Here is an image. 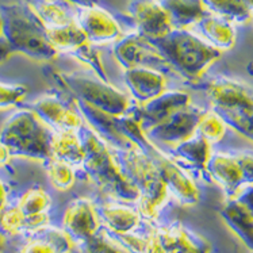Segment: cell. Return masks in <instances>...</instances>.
Returning <instances> with one entry per match:
<instances>
[{
  "label": "cell",
  "mask_w": 253,
  "mask_h": 253,
  "mask_svg": "<svg viewBox=\"0 0 253 253\" xmlns=\"http://www.w3.org/2000/svg\"><path fill=\"white\" fill-rule=\"evenodd\" d=\"M84 148V172L96 186L118 202H138L140 191L125 173L115 150L87 124L79 130Z\"/></svg>",
  "instance_id": "6da1fadb"
},
{
  "label": "cell",
  "mask_w": 253,
  "mask_h": 253,
  "mask_svg": "<svg viewBox=\"0 0 253 253\" xmlns=\"http://www.w3.org/2000/svg\"><path fill=\"white\" fill-rule=\"evenodd\" d=\"M45 73L62 96L72 102L82 100L92 104L114 117H122L134 104L126 93L91 71H60L54 67H47Z\"/></svg>",
  "instance_id": "7a4b0ae2"
},
{
  "label": "cell",
  "mask_w": 253,
  "mask_h": 253,
  "mask_svg": "<svg viewBox=\"0 0 253 253\" xmlns=\"http://www.w3.org/2000/svg\"><path fill=\"white\" fill-rule=\"evenodd\" d=\"M3 18V38L11 50L34 61H53L58 50L47 36V29L26 1H14L0 5Z\"/></svg>",
  "instance_id": "3957f363"
},
{
  "label": "cell",
  "mask_w": 253,
  "mask_h": 253,
  "mask_svg": "<svg viewBox=\"0 0 253 253\" xmlns=\"http://www.w3.org/2000/svg\"><path fill=\"white\" fill-rule=\"evenodd\" d=\"M152 42L164 56L173 76L190 83H199L222 54L190 29H172L166 37Z\"/></svg>",
  "instance_id": "277c9868"
},
{
  "label": "cell",
  "mask_w": 253,
  "mask_h": 253,
  "mask_svg": "<svg viewBox=\"0 0 253 253\" xmlns=\"http://www.w3.org/2000/svg\"><path fill=\"white\" fill-rule=\"evenodd\" d=\"M52 127L31 109L16 110L0 129V142L12 157L45 161L52 157Z\"/></svg>",
  "instance_id": "5b68a950"
},
{
  "label": "cell",
  "mask_w": 253,
  "mask_h": 253,
  "mask_svg": "<svg viewBox=\"0 0 253 253\" xmlns=\"http://www.w3.org/2000/svg\"><path fill=\"white\" fill-rule=\"evenodd\" d=\"M115 153L125 173L140 191L138 211L146 218H155L169 197L159 168L138 145Z\"/></svg>",
  "instance_id": "8992f818"
},
{
  "label": "cell",
  "mask_w": 253,
  "mask_h": 253,
  "mask_svg": "<svg viewBox=\"0 0 253 253\" xmlns=\"http://www.w3.org/2000/svg\"><path fill=\"white\" fill-rule=\"evenodd\" d=\"M137 145L153 160L159 168L161 177L166 181L169 194L180 202L181 205L192 206L199 202L201 192L192 175L172 157V155L160 149L148 134L142 135Z\"/></svg>",
  "instance_id": "52a82bcc"
},
{
  "label": "cell",
  "mask_w": 253,
  "mask_h": 253,
  "mask_svg": "<svg viewBox=\"0 0 253 253\" xmlns=\"http://www.w3.org/2000/svg\"><path fill=\"white\" fill-rule=\"evenodd\" d=\"M113 53L125 71L131 68H152L173 76L168 62L155 43L137 31L124 34L119 38L114 45Z\"/></svg>",
  "instance_id": "ba28073f"
},
{
  "label": "cell",
  "mask_w": 253,
  "mask_h": 253,
  "mask_svg": "<svg viewBox=\"0 0 253 253\" xmlns=\"http://www.w3.org/2000/svg\"><path fill=\"white\" fill-rule=\"evenodd\" d=\"M205 110L194 104L176 111L170 117L161 121L146 130V134L153 142L164 145L173 149L181 142L190 140L197 134L198 124Z\"/></svg>",
  "instance_id": "9c48e42d"
},
{
  "label": "cell",
  "mask_w": 253,
  "mask_h": 253,
  "mask_svg": "<svg viewBox=\"0 0 253 253\" xmlns=\"http://www.w3.org/2000/svg\"><path fill=\"white\" fill-rule=\"evenodd\" d=\"M40 118L49 125L52 130H80L83 127V115L72 100L57 93H47L34 100L30 106Z\"/></svg>",
  "instance_id": "30bf717a"
},
{
  "label": "cell",
  "mask_w": 253,
  "mask_h": 253,
  "mask_svg": "<svg viewBox=\"0 0 253 253\" xmlns=\"http://www.w3.org/2000/svg\"><path fill=\"white\" fill-rule=\"evenodd\" d=\"M126 11L137 33L149 41L160 40L172 31V23L159 0H129Z\"/></svg>",
  "instance_id": "8fae6325"
},
{
  "label": "cell",
  "mask_w": 253,
  "mask_h": 253,
  "mask_svg": "<svg viewBox=\"0 0 253 253\" xmlns=\"http://www.w3.org/2000/svg\"><path fill=\"white\" fill-rule=\"evenodd\" d=\"M73 103L76 104L80 114L83 115L84 122L115 152L137 146L134 141L124 131L119 122V117L110 115L104 113L103 110L82 100H75Z\"/></svg>",
  "instance_id": "7c38bea8"
},
{
  "label": "cell",
  "mask_w": 253,
  "mask_h": 253,
  "mask_svg": "<svg viewBox=\"0 0 253 253\" xmlns=\"http://www.w3.org/2000/svg\"><path fill=\"white\" fill-rule=\"evenodd\" d=\"M76 22L93 45L117 42L125 34L115 16L98 4L76 7Z\"/></svg>",
  "instance_id": "4fadbf2b"
},
{
  "label": "cell",
  "mask_w": 253,
  "mask_h": 253,
  "mask_svg": "<svg viewBox=\"0 0 253 253\" xmlns=\"http://www.w3.org/2000/svg\"><path fill=\"white\" fill-rule=\"evenodd\" d=\"M203 89L212 110H244L253 107V88L232 79H210L205 83Z\"/></svg>",
  "instance_id": "5bb4252c"
},
{
  "label": "cell",
  "mask_w": 253,
  "mask_h": 253,
  "mask_svg": "<svg viewBox=\"0 0 253 253\" xmlns=\"http://www.w3.org/2000/svg\"><path fill=\"white\" fill-rule=\"evenodd\" d=\"M125 84L135 104H146L168 89L169 76L152 68H131L124 75Z\"/></svg>",
  "instance_id": "9a60e30c"
},
{
  "label": "cell",
  "mask_w": 253,
  "mask_h": 253,
  "mask_svg": "<svg viewBox=\"0 0 253 253\" xmlns=\"http://www.w3.org/2000/svg\"><path fill=\"white\" fill-rule=\"evenodd\" d=\"M64 229L69 237L83 243L99 230L98 212L93 203L85 198H79L68 206L64 214Z\"/></svg>",
  "instance_id": "2e32d148"
},
{
  "label": "cell",
  "mask_w": 253,
  "mask_h": 253,
  "mask_svg": "<svg viewBox=\"0 0 253 253\" xmlns=\"http://www.w3.org/2000/svg\"><path fill=\"white\" fill-rule=\"evenodd\" d=\"M188 104H191V96L188 93L179 89H167L166 92H163L146 104H137V109L140 114L141 124L146 131L149 127L164 121L176 111L184 109Z\"/></svg>",
  "instance_id": "e0dca14e"
},
{
  "label": "cell",
  "mask_w": 253,
  "mask_h": 253,
  "mask_svg": "<svg viewBox=\"0 0 253 253\" xmlns=\"http://www.w3.org/2000/svg\"><path fill=\"white\" fill-rule=\"evenodd\" d=\"M207 175L209 179H211L222 187L229 199L237 197L245 187L241 168L236 156L226 155V153L211 155L207 164Z\"/></svg>",
  "instance_id": "ac0fdd59"
},
{
  "label": "cell",
  "mask_w": 253,
  "mask_h": 253,
  "mask_svg": "<svg viewBox=\"0 0 253 253\" xmlns=\"http://www.w3.org/2000/svg\"><path fill=\"white\" fill-rule=\"evenodd\" d=\"M170 155L190 173L192 170V173L209 179L207 164L212 155L211 144L203 137L195 134L190 140L175 146Z\"/></svg>",
  "instance_id": "d6986e66"
},
{
  "label": "cell",
  "mask_w": 253,
  "mask_h": 253,
  "mask_svg": "<svg viewBox=\"0 0 253 253\" xmlns=\"http://www.w3.org/2000/svg\"><path fill=\"white\" fill-rule=\"evenodd\" d=\"M198 36L202 37L207 43L218 49L219 52L230 50L236 45L237 33L232 22L223 19L221 16L207 14L198 22Z\"/></svg>",
  "instance_id": "ffe728a7"
},
{
  "label": "cell",
  "mask_w": 253,
  "mask_h": 253,
  "mask_svg": "<svg viewBox=\"0 0 253 253\" xmlns=\"http://www.w3.org/2000/svg\"><path fill=\"white\" fill-rule=\"evenodd\" d=\"M227 226L253 252V210L240 198H230L221 210Z\"/></svg>",
  "instance_id": "44dd1931"
},
{
  "label": "cell",
  "mask_w": 253,
  "mask_h": 253,
  "mask_svg": "<svg viewBox=\"0 0 253 253\" xmlns=\"http://www.w3.org/2000/svg\"><path fill=\"white\" fill-rule=\"evenodd\" d=\"M166 253H210V245L197 234L176 223L159 230Z\"/></svg>",
  "instance_id": "7402d4cb"
},
{
  "label": "cell",
  "mask_w": 253,
  "mask_h": 253,
  "mask_svg": "<svg viewBox=\"0 0 253 253\" xmlns=\"http://www.w3.org/2000/svg\"><path fill=\"white\" fill-rule=\"evenodd\" d=\"M42 25L49 29L76 21V10L67 0H25Z\"/></svg>",
  "instance_id": "603a6c76"
},
{
  "label": "cell",
  "mask_w": 253,
  "mask_h": 253,
  "mask_svg": "<svg viewBox=\"0 0 253 253\" xmlns=\"http://www.w3.org/2000/svg\"><path fill=\"white\" fill-rule=\"evenodd\" d=\"M30 234L21 253H68L72 248V238L62 230L45 226Z\"/></svg>",
  "instance_id": "cb8c5ba5"
},
{
  "label": "cell",
  "mask_w": 253,
  "mask_h": 253,
  "mask_svg": "<svg viewBox=\"0 0 253 253\" xmlns=\"http://www.w3.org/2000/svg\"><path fill=\"white\" fill-rule=\"evenodd\" d=\"M169 16L173 29H190L207 15L202 0H159Z\"/></svg>",
  "instance_id": "d4e9b609"
},
{
  "label": "cell",
  "mask_w": 253,
  "mask_h": 253,
  "mask_svg": "<svg viewBox=\"0 0 253 253\" xmlns=\"http://www.w3.org/2000/svg\"><path fill=\"white\" fill-rule=\"evenodd\" d=\"M52 155L73 168L82 167L84 148L79 130H54L52 137Z\"/></svg>",
  "instance_id": "484cf974"
},
{
  "label": "cell",
  "mask_w": 253,
  "mask_h": 253,
  "mask_svg": "<svg viewBox=\"0 0 253 253\" xmlns=\"http://www.w3.org/2000/svg\"><path fill=\"white\" fill-rule=\"evenodd\" d=\"M98 214L114 233L133 232L140 223L141 212L126 206L125 202L106 203L100 207Z\"/></svg>",
  "instance_id": "4316f807"
},
{
  "label": "cell",
  "mask_w": 253,
  "mask_h": 253,
  "mask_svg": "<svg viewBox=\"0 0 253 253\" xmlns=\"http://www.w3.org/2000/svg\"><path fill=\"white\" fill-rule=\"evenodd\" d=\"M207 12L221 16L233 25H244L253 19L252 11L244 0H202Z\"/></svg>",
  "instance_id": "83f0119b"
},
{
  "label": "cell",
  "mask_w": 253,
  "mask_h": 253,
  "mask_svg": "<svg viewBox=\"0 0 253 253\" xmlns=\"http://www.w3.org/2000/svg\"><path fill=\"white\" fill-rule=\"evenodd\" d=\"M47 36H49V40L52 42L53 46L58 50V53L62 52L67 54L88 42L84 31L82 30V27L79 26L76 21L64 25V26L49 29Z\"/></svg>",
  "instance_id": "f1b7e54d"
},
{
  "label": "cell",
  "mask_w": 253,
  "mask_h": 253,
  "mask_svg": "<svg viewBox=\"0 0 253 253\" xmlns=\"http://www.w3.org/2000/svg\"><path fill=\"white\" fill-rule=\"evenodd\" d=\"M45 167H46L47 177L56 190L68 191L69 188H72L76 181V173L72 166L52 156L49 160L45 161Z\"/></svg>",
  "instance_id": "f546056e"
},
{
  "label": "cell",
  "mask_w": 253,
  "mask_h": 253,
  "mask_svg": "<svg viewBox=\"0 0 253 253\" xmlns=\"http://www.w3.org/2000/svg\"><path fill=\"white\" fill-rule=\"evenodd\" d=\"M227 125L222 117L215 110H209L202 114L199 124H198L197 134L203 137L210 144H217L226 134Z\"/></svg>",
  "instance_id": "4dcf8cb0"
},
{
  "label": "cell",
  "mask_w": 253,
  "mask_h": 253,
  "mask_svg": "<svg viewBox=\"0 0 253 253\" xmlns=\"http://www.w3.org/2000/svg\"><path fill=\"white\" fill-rule=\"evenodd\" d=\"M50 205H52L50 195L41 187H33L19 198L16 206L19 207V210L23 212L25 217H30V215L47 212Z\"/></svg>",
  "instance_id": "1f68e13d"
},
{
  "label": "cell",
  "mask_w": 253,
  "mask_h": 253,
  "mask_svg": "<svg viewBox=\"0 0 253 253\" xmlns=\"http://www.w3.org/2000/svg\"><path fill=\"white\" fill-rule=\"evenodd\" d=\"M217 113L222 117L227 126L253 142V107L244 110H218Z\"/></svg>",
  "instance_id": "d6a6232c"
},
{
  "label": "cell",
  "mask_w": 253,
  "mask_h": 253,
  "mask_svg": "<svg viewBox=\"0 0 253 253\" xmlns=\"http://www.w3.org/2000/svg\"><path fill=\"white\" fill-rule=\"evenodd\" d=\"M68 56L76 58L79 61L84 64L85 67L93 72L98 78H100L104 82H110L109 78H107V73H106V69L103 67V62H102V57H100V52L95 47L93 43L91 42H87L84 43L78 49H75L71 53H68Z\"/></svg>",
  "instance_id": "836d02e7"
},
{
  "label": "cell",
  "mask_w": 253,
  "mask_h": 253,
  "mask_svg": "<svg viewBox=\"0 0 253 253\" xmlns=\"http://www.w3.org/2000/svg\"><path fill=\"white\" fill-rule=\"evenodd\" d=\"M25 215L16 206H7L0 214V232L16 236L23 233Z\"/></svg>",
  "instance_id": "e575fe53"
},
{
  "label": "cell",
  "mask_w": 253,
  "mask_h": 253,
  "mask_svg": "<svg viewBox=\"0 0 253 253\" xmlns=\"http://www.w3.org/2000/svg\"><path fill=\"white\" fill-rule=\"evenodd\" d=\"M26 85L23 84H7L0 82V110H8L22 103L27 96Z\"/></svg>",
  "instance_id": "d590c367"
},
{
  "label": "cell",
  "mask_w": 253,
  "mask_h": 253,
  "mask_svg": "<svg viewBox=\"0 0 253 253\" xmlns=\"http://www.w3.org/2000/svg\"><path fill=\"white\" fill-rule=\"evenodd\" d=\"M241 173H243V180L245 187L253 186V155L249 153H243V155L236 156Z\"/></svg>",
  "instance_id": "8d00e7d4"
},
{
  "label": "cell",
  "mask_w": 253,
  "mask_h": 253,
  "mask_svg": "<svg viewBox=\"0 0 253 253\" xmlns=\"http://www.w3.org/2000/svg\"><path fill=\"white\" fill-rule=\"evenodd\" d=\"M12 54H14V52L11 50L10 45H8L7 41L1 37V38H0V65L4 64Z\"/></svg>",
  "instance_id": "74e56055"
},
{
  "label": "cell",
  "mask_w": 253,
  "mask_h": 253,
  "mask_svg": "<svg viewBox=\"0 0 253 253\" xmlns=\"http://www.w3.org/2000/svg\"><path fill=\"white\" fill-rule=\"evenodd\" d=\"M237 198H240L241 201L245 202L253 210V186H247L245 188H243L241 192L237 195Z\"/></svg>",
  "instance_id": "f35d334b"
},
{
  "label": "cell",
  "mask_w": 253,
  "mask_h": 253,
  "mask_svg": "<svg viewBox=\"0 0 253 253\" xmlns=\"http://www.w3.org/2000/svg\"><path fill=\"white\" fill-rule=\"evenodd\" d=\"M11 159H14L11 156L10 150L7 149V146L0 142V167H5L11 161Z\"/></svg>",
  "instance_id": "ab89813d"
},
{
  "label": "cell",
  "mask_w": 253,
  "mask_h": 253,
  "mask_svg": "<svg viewBox=\"0 0 253 253\" xmlns=\"http://www.w3.org/2000/svg\"><path fill=\"white\" fill-rule=\"evenodd\" d=\"M7 187L3 181L0 180V214L7 207Z\"/></svg>",
  "instance_id": "60d3db41"
},
{
  "label": "cell",
  "mask_w": 253,
  "mask_h": 253,
  "mask_svg": "<svg viewBox=\"0 0 253 253\" xmlns=\"http://www.w3.org/2000/svg\"><path fill=\"white\" fill-rule=\"evenodd\" d=\"M71 4H75L76 7H87V5L98 4V0H67Z\"/></svg>",
  "instance_id": "b9f144b4"
},
{
  "label": "cell",
  "mask_w": 253,
  "mask_h": 253,
  "mask_svg": "<svg viewBox=\"0 0 253 253\" xmlns=\"http://www.w3.org/2000/svg\"><path fill=\"white\" fill-rule=\"evenodd\" d=\"M244 1H245V4L248 5V8L252 11L253 14V0H244Z\"/></svg>",
  "instance_id": "7bdbcfd3"
},
{
  "label": "cell",
  "mask_w": 253,
  "mask_h": 253,
  "mask_svg": "<svg viewBox=\"0 0 253 253\" xmlns=\"http://www.w3.org/2000/svg\"><path fill=\"white\" fill-rule=\"evenodd\" d=\"M4 248V237H3V233L0 232V251Z\"/></svg>",
  "instance_id": "ee69618b"
},
{
  "label": "cell",
  "mask_w": 253,
  "mask_h": 253,
  "mask_svg": "<svg viewBox=\"0 0 253 253\" xmlns=\"http://www.w3.org/2000/svg\"><path fill=\"white\" fill-rule=\"evenodd\" d=\"M3 37V18L0 15V38Z\"/></svg>",
  "instance_id": "f6af8a7d"
},
{
  "label": "cell",
  "mask_w": 253,
  "mask_h": 253,
  "mask_svg": "<svg viewBox=\"0 0 253 253\" xmlns=\"http://www.w3.org/2000/svg\"><path fill=\"white\" fill-rule=\"evenodd\" d=\"M252 21H253V19H252Z\"/></svg>",
  "instance_id": "bcb514c9"
}]
</instances>
